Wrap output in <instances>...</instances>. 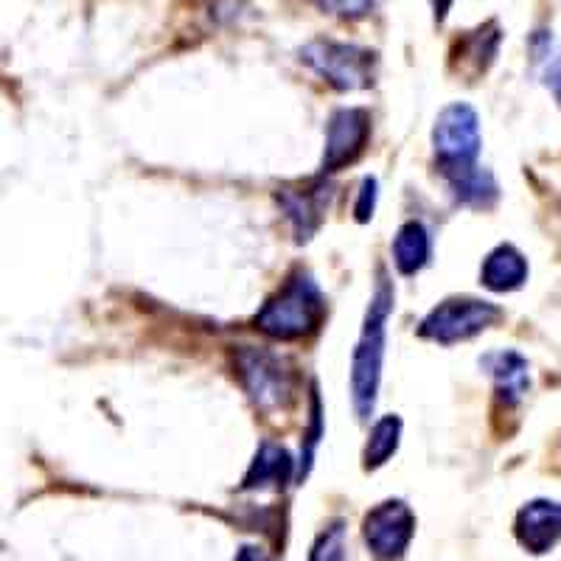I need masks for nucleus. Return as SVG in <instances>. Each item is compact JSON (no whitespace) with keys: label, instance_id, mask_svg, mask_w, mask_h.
Masks as SVG:
<instances>
[{"label":"nucleus","instance_id":"1","mask_svg":"<svg viewBox=\"0 0 561 561\" xmlns=\"http://www.w3.org/2000/svg\"><path fill=\"white\" fill-rule=\"evenodd\" d=\"M393 284L388 280L385 270H379L377 289L370 295L363 334H359L354 359H351V399H354V410H357V415L363 421L370 419L374 404H377L379 382H382L385 340H388V318L393 312Z\"/></svg>","mask_w":561,"mask_h":561},{"label":"nucleus","instance_id":"2","mask_svg":"<svg viewBox=\"0 0 561 561\" xmlns=\"http://www.w3.org/2000/svg\"><path fill=\"white\" fill-rule=\"evenodd\" d=\"M325 300L312 275L298 270L255 314V329L273 340H304L323 323Z\"/></svg>","mask_w":561,"mask_h":561},{"label":"nucleus","instance_id":"3","mask_svg":"<svg viewBox=\"0 0 561 561\" xmlns=\"http://www.w3.org/2000/svg\"><path fill=\"white\" fill-rule=\"evenodd\" d=\"M237 374L255 408L280 410L289 408L295 399V368L278 354L255 345L237 348Z\"/></svg>","mask_w":561,"mask_h":561},{"label":"nucleus","instance_id":"4","mask_svg":"<svg viewBox=\"0 0 561 561\" xmlns=\"http://www.w3.org/2000/svg\"><path fill=\"white\" fill-rule=\"evenodd\" d=\"M300 62L337 90H365L377 77V54L357 45L314 39L300 48Z\"/></svg>","mask_w":561,"mask_h":561},{"label":"nucleus","instance_id":"5","mask_svg":"<svg viewBox=\"0 0 561 561\" xmlns=\"http://www.w3.org/2000/svg\"><path fill=\"white\" fill-rule=\"evenodd\" d=\"M503 318V309L480 298H447L421 320L419 334L440 345H455L478 337Z\"/></svg>","mask_w":561,"mask_h":561},{"label":"nucleus","instance_id":"6","mask_svg":"<svg viewBox=\"0 0 561 561\" xmlns=\"http://www.w3.org/2000/svg\"><path fill=\"white\" fill-rule=\"evenodd\" d=\"M433 147L440 172L478 167L480 154V122L469 104H449L440 110L433 129Z\"/></svg>","mask_w":561,"mask_h":561},{"label":"nucleus","instance_id":"7","mask_svg":"<svg viewBox=\"0 0 561 561\" xmlns=\"http://www.w3.org/2000/svg\"><path fill=\"white\" fill-rule=\"evenodd\" d=\"M415 534V517L402 500H385L368 511L363 523V539L370 556L379 561H399L408 553Z\"/></svg>","mask_w":561,"mask_h":561},{"label":"nucleus","instance_id":"8","mask_svg":"<svg viewBox=\"0 0 561 561\" xmlns=\"http://www.w3.org/2000/svg\"><path fill=\"white\" fill-rule=\"evenodd\" d=\"M370 138V115L363 107H345L325 124V152L320 172L332 174L351 167L365 152Z\"/></svg>","mask_w":561,"mask_h":561},{"label":"nucleus","instance_id":"9","mask_svg":"<svg viewBox=\"0 0 561 561\" xmlns=\"http://www.w3.org/2000/svg\"><path fill=\"white\" fill-rule=\"evenodd\" d=\"M514 534H517V542L528 553H548L561 539V503L534 500V503L523 505L517 514V523H514Z\"/></svg>","mask_w":561,"mask_h":561},{"label":"nucleus","instance_id":"10","mask_svg":"<svg viewBox=\"0 0 561 561\" xmlns=\"http://www.w3.org/2000/svg\"><path fill=\"white\" fill-rule=\"evenodd\" d=\"M329 199H332V185L325 183L295 185V188H284V192L278 194L280 208L287 210L298 242H309V239H312V233L320 228V222H323Z\"/></svg>","mask_w":561,"mask_h":561},{"label":"nucleus","instance_id":"11","mask_svg":"<svg viewBox=\"0 0 561 561\" xmlns=\"http://www.w3.org/2000/svg\"><path fill=\"white\" fill-rule=\"evenodd\" d=\"M480 280L491 293H514L528 280V262H525V255L517 248L500 244L497 250H491L485 255Z\"/></svg>","mask_w":561,"mask_h":561},{"label":"nucleus","instance_id":"12","mask_svg":"<svg viewBox=\"0 0 561 561\" xmlns=\"http://www.w3.org/2000/svg\"><path fill=\"white\" fill-rule=\"evenodd\" d=\"M500 45V28L494 23H485V26L474 28L466 37L458 39L453 51V68L466 77H478L494 62Z\"/></svg>","mask_w":561,"mask_h":561},{"label":"nucleus","instance_id":"13","mask_svg":"<svg viewBox=\"0 0 561 561\" xmlns=\"http://www.w3.org/2000/svg\"><path fill=\"white\" fill-rule=\"evenodd\" d=\"M298 474L293 455L278 444H262L255 460L244 474V489H284Z\"/></svg>","mask_w":561,"mask_h":561},{"label":"nucleus","instance_id":"14","mask_svg":"<svg viewBox=\"0 0 561 561\" xmlns=\"http://www.w3.org/2000/svg\"><path fill=\"white\" fill-rule=\"evenodd\" d=\"M485 365H489L491 377L497 382V396L505 402V408H514V404L523 402L530 388L525 357H519L517 351H500V354L485 357Z\"/></svg>","mask_w":561,"mask_h":561},{"label":"nucleus","instance_id":"15","mask_svg":"<svg viewBox=\"0 0 561 561\" xmlns=\"http://www.w3.org/2000/svg\"><path fill=\"white\" fill-rule=\"evenodd\" d=\"M393 250V264L402 275H415L419 270L427 267L430 262V233L421 222H404L402 228L396 230V239L390 244Z\"/></svg>","mask_w":561,"mask_h":561},{"label":"nucleus","instance_id":"16","mask_svg":"<svg viewBox=\"0 0 561 561\" xmlns=\"http://www.w3.org/2000/svg\"><path fill=\"white\" fill-rule=\"evenodd\" d=\"M449 188H453L455 197L463 205H474V208H489L494 199H497V183L489 172H483L480 167L458 169V172H449Z\"/></svg>","mask_w":561,"mask_h":561},{"label":"nucleus","instance_id":"17","mask_svg":"<svg viewBox=\"0 0 561 561\" xmlns=\"http://www.w3.org/2000/svg\"><path fill=\"white\" fill-rule=\"evenodd\" d=\"M399 435H402V421L396 415H385L374 424L368 435V444H365L363 463L365 469H379L390 460V455L399 449Z\"/></svg>","mask_w":561,"mask_h":561},{"label":"nucleus","instance_id":"18","mask_svg":"<svg viewBox=\"0 0 561 561\" xmlns=\"http://www.w3.org/2000/svg\"><path fill=\"white\" fill-rule=\"evenodd\" d=\"M309 561H345V525L332 523L318 536Z\"/></svg>","mask_w":561,"mask_h":561},{"label":"nucleus","instance_id":"19","mask_svg":"<svg viewBox=\"0 0 561 561\" xmlns=\"http://www.w3.org/2000/svg\"><path fill=\"white\" fill-rule=\"evenodd\" d=\"M309 3L318 7L323 14H332V18L363 20L377 12L382 0H309Z\"/></svg>","mask_w":561,"mask_h":561},{"label":"nucleus","instance_id":"20","mask_svg":"<svg viewBox=\"0 0 561 561\" xmlns=\"http://www.w3.org/2000/svg\"><path fill=\"white\" fill-rule=\"evenodd\" d=\"M374 208H377V180L365 178L359 185V199L354 205V214H357L359 222H368L374 217Z\"/></svg>","mask_w":561,"mask_h":561},{"label":"nucleus","instance_id":"21","mask_svg":"<svg viewBox=\"0 0 561 561\" xmlns=\"http://www.w3.org/2000/svg\"><path fill=\"white\" fill-rule=\"evenodd\" d=\"M545 82H548V88L553 90V96L559 99L561 104V57H556L553 62H550L548 73H545Z\"/></svg>","mask_w":561,"mask_h":561},{"label":"nucleus","instance_id":"22","mask_svg":"<svg viewBox=\"0 0 561 561\" xmlns=\"http://www.w3.org/2000/svg\"><path fill=\"white\" fill-rule=\"evenodd\" d=\"M233 561H270V559L262 548H255V545H244Z\"/></svg>","mask_w":561,"mask_h":561},{"label":"nucleus","instance_id":"23","mask_svg":"<svg viewBox=\"0 0 561 561\" xmlns=\"http://www.w3.org/2000/svg\"><path fill=\"white\" fill-rule=\"evenodd\" d=\"M453 3H455V0H433V12H435V20H438V23H440V20H447Z\"/></svg>","mask_w":561,"mask_h":561}]
</instances>
